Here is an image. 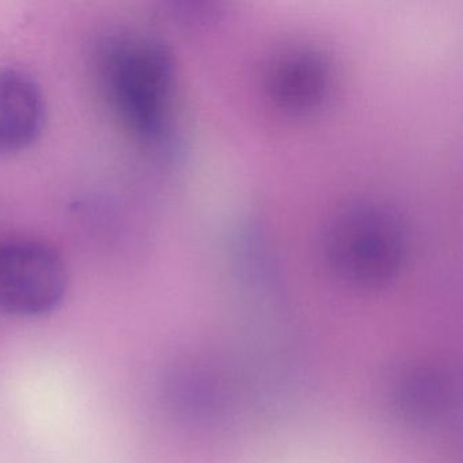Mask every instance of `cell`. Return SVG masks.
<instances>
[{
    "label": "cell",
    "mask_w": 463,
    "mask_h": 463,
    "mask_svg": "<svg viewBox=\"0 0 463 463\" xmlns=\"http://www.w3.org/2000/svg\"><path fill=\"white\" fill-rule=\"evenodd\" d=\"M105 99L126 128L148 140L165 137L175 89V63L162 43L143 36L110 37L99 52Z\"/></svg>",
    "instance_id": "cell-1"
},
{
    "label": "cell",
    "mask_w": 463,
    "mask_h": 463,
    "mask_svg": "<svg viewBox=\"0 0 463 463\" xmlns=\"http://www.w3.org/2000/svg\"><path fill=\"white\" fill-rule=\"evenodd\" d=\"M325 260L337 278L359 288L384 286L405 259L402 224L375 203H354L338 211L325 227Z\"/></svg>",
    "instance_id": "cell-2"
},
{
    "label": "cell",
    "mask_w": 463,
    "mask_h": 463,
    "mask_svg": "<svg viewBox=\"0 0 463 463\" xmlns=\"http://www.w3.org/2000/svg\"><path fill=\"white\" fill-rule=\"evenodd\" d=\"M66 291L63 260L47 243H0V310L20 318H39L55 311Z\"/></svg>",
    "instance_id": "cell-3"
},
{
    "label": "cell",
    "mask_w": 463,
    "mask_h": 463,
    "mask_svg": "<svg viewBox=\"0 0 463 463\" xmlns=\"http://www.w3.org/2000/svg\"><path fill=\"white\" fill-rule=\"evenodd\" d=\"M329 61L313 50L295 48L276 56L264 77L270 101L289 113H310L318 109L332 89Z\"/></svg>",
    "instance_id": "cell-4"
},
{
    "label": "cell",
    "mask_w": 463,
    "mask_h": 463,
    "mask_svg": "<svg viewBox=\"0 0 463 463\" xmlns=\"http://www.w3.org/2000/svg\"><path fill=\"white\" fill-rule=\"evenodd\" d=\"M45 102L39 83L14 69H0V154L25 150L42 134Z\"/></svg>",
    "instance_id": "cell-5"
},
{
    "label": "cell",
    "mask_w": 463,
    "mask_h": 463,
    "mask_svg": "<svg viewBox=\"0 0 463 463\" xmlns=\"http://www.w3.org/2000/svg\"><path fill=\"white\" fill-rule=\"evenodd\" d=\"M401 405L416 419L430 420L438 417L446 408L449 392L439 375L430 371H416L409 373L400 389Z\"/></svg>",
    "instance_id": "cell-6"
}]
</instances>
